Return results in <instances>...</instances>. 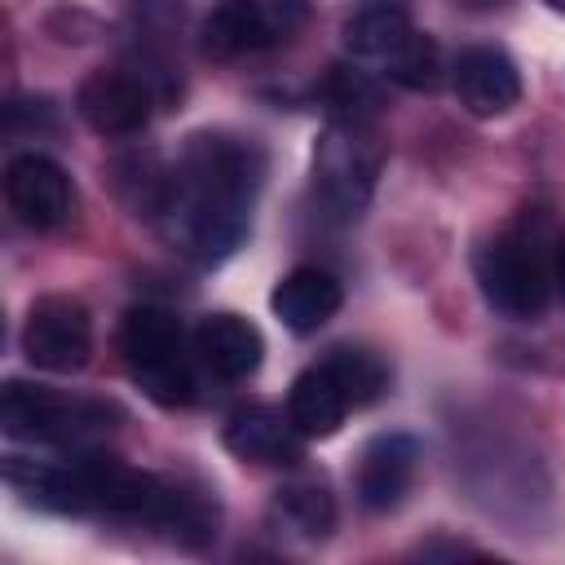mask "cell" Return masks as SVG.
<instances>
[{"instance_id":"6da1fadb","label":"cell","mask_w":565,"mask_h":565,"mask_svg":"<svg viewBox=\"0 0 565 565\" xmlns=\"http://www.w3.org/2000/svg\"><path fill=\"white\" fill-rule=\"evenodd\" d=\"M265 159L252 141L230 132H194L177 163L154 181L150 216L163 238L199 265L225 260L252 221Z\"/></svg>"},{"instance_id":"7a4b0ae2","label":"cell","mask_w":565,"mask_h":565,"mask_svg":"<svg viewBox=\"0 0 565 565\" xmlns=\"http://www.w3.org/2000/svg\"><path fill=\"white\" fill-rule=\"evenodd\" d=\"M477 282L490 309H499L503 318H539L556 282V265L547 260L543 234L530 225H516L490 238L477 252Z\"/></svg>"},{"instance_id":"3957f363","label":"cell","mask_w":565,"mask_h":565,"mask_svg":"<svg viewBox=\"0 0 565 565\" xmlns=\"http://www.w3.org/2000/svg\"><path fill=\"white\" fill-rule=\"evenodd\" d=\"M119 349H124L128 375L141 384L146 397H154L159 406H185L190 402V393H194L190 353H185L181 322L168 309H159V305L132 309L124 318Z\"/></svg>"},{"instance_id":"277c9868","label":"cell","mask_w":565,"mask_h":565,"mask_svg":"<svg viewBox=\"0 0 565 565\" xmlns=\"http://www.w3.org/2000/svg\"><path fill=\"white\" fill-rule=\"evenodd\" d=\"M384 146L366 119H335L313 150V185L335 216H358L371 203Z\"/></svg>"},{"instance_id":"5b68a950","label":"cell","mask_w":565,"mask_h":565,"mask_svg":"<svg viewBox=\"0 0 565 565\" xmlns=\"http://www.w3.org/2000/svg\"><path fill=\"white\" fill-rule=\"evenodd\" d=\"M0 419L9 437L26 441H49V446H71L84 450L102 428H110V411L84 397H62L53 388H31V384H4L0 397Z\"/></svg>"},{"instance_id":"8992f818","label":"cell","mask_w":565,"mask_h":565,"mask_svg":"<svg viewBox=\"0 0 565 565\" xmlns=\"http://www.w3.org/2000/svg\"><path fill=\"white\" fill-rule=\"evenodd\" d=\"M305 22V0H221L203 18V53L207 57H247L291 40Z\"/></svg>"},{"instance_id":"52a82bcc","label":"cell","mask_w":565,"mask_h":565,"mask_svg":"<svg viewBox=\"0 0 565 565\" xmlns=\"http://www.w3.org/2000/svg\"><path fill=\"white\" fill-rule=\"evenodd\" d=\"M93 349V322L88 309L71 296H44L31 305L26 327H22V353L31 366L53 371V375H71L88 362Z\"/></svg>"},{"instance_id":"ba28073f","label":"cell","mask_w":565,"mask_h":565,"mask_svg":"<svg viewBox=\"0 0 565 565\" xmlns=\"http://www.w3.org/2000/svg\"><path fill=\"white\" fill-rule=\"evenodd\" d=\"M4 199H9V212L31 230H57L75 212V185H71L66 168L35 150L9 159Z\"/></svg>"},{"instance_id":"9c48e42d","label":"cell","mask_w":565,"mask_h":565,"mask_svg":"<svg viewBox=\"0 0 565 565\" xmlns=\"http://www.w3.org/2000/svg\"><path fill=\"white\" fill-rule=\"evenodd\" d=\"M75 106L84 124L102 137H132L150 124V88L141 75L128 71H93L79 84Z\"/></svg>"},{"instance_id":"30bf717a","label":"cell","mask_w":565,"mask_h":565,"mask_svg":"<svg viewBox=\"0 0 565 565\" xmlns=\"http://www.w3.org/2000/svg\"><path fill=\"white\" fill-rule=\"evenodd\" d=\"M450 84H455V97L481 119L503 115L521 102V71L503 49H486V44L463 49L450 66Z\"/></svg>"},{"instance_id":"8fae6325","label":"cell","mask_w":565,"mask_h":565,"mask_svg":"<svg viewBox=\"0 0 565 565\" xmlns=\"http://www.w3.org/2000/svg\"><path fill=\"white\" fill-rule=\"evenodd\" d=\"M419 463V441L406 433H380L375 441H366L362 459H358V503L366 512H393L402 503V494L411 490Z\"/></svg>"},{"instance_id":"7c38bea8","label":"cell","mask_w":565,"mask_h":565,"mask_svg":"<svg viewBox=\"0 0 565 565\" xmlns=\"http://www.w3.org/2000/svg\"><path fill=\"white\" fill-rule=\"evenodd\" d=\"M340 300H344V291H340L335 274H327L318 265H296L269 296L282 327L296 331V335H313L318 327H327L335 318Z\"/></svg>"},{"instance_id":"4fadbf2b","label":"cell","mask_w":565,"mask_h":565,"mask_svg":"<svg viewBox=\"0 0 565 565\" xmlns=\"http://www.w3.org/2000/svg\"><path fill=\"white\" fill-rule=\"evenodd\" d=\"M194 349H199V362L216 380H247L260 366L265 340L238 313H207L199 322V331H194Z\"/></svg>"},{"instance_id":"5bb4252c","label":"cell","mask_w":565,"mask_h":565,"mask_svg":"<svg viewBox=\"0 0 565 565\" xmlns=\"http://www.w3.org/2000/svg\"><path fill=\"white\" fill-rule=\"evenodd\" d=\"M225 446L247 463H296L300 428L274 406H243L225 419Z\"/></svg>"},{"instance_id":"9a60e30c","label":"cell","mask_w":565,"mask_h":565,"mask_svg":"<svg viewBox=\"0 0 565 565\" xmlns=\"http://www.w3.org/2000/svg\"><path fill=\"white\" fill-rule=\"evenodd\" d=\"M415 40V22L402 4L393 0H375V4H362L358 13H349L344 22V49L358 57V62H371L380 71H388L402 49Z\"/></svg>"},{"instance_id":"2e32d148","label":"cell","mask_w":565,"mask_h":565,"mask_svg":"<svg viewBox=\"0 0 565 565\" xmlns=\"http://www.w3.org/2000/svg\"><path fill=\"white\" fill-rule=\"evenodd\" d=\"M349 406L353 402H349V393L340 388V380L331 375L327 362L300 371L296 384H291V393H287V415L300 428V437H331L344 424Z\"/></svg>"},{"instance_id":"e0dca14e","label":"cell","mask_w":565,"mask_h":565,"mask_svg":"<svg viewBox=\"0 0 565 565\" xmlns=\"http://www.w3.org/2000/svg\"><path fill=\"white\" fill-rule=\"evenodd\" d=\"M278 512L309 539H322L331 534L335 525V503H331V490L318 481V477H296L278 490Z\"/></svg>"},{"instance_id":"ac0fdd59","label":"cell","mask_w":565,"mask_h":565,"mask_svg":"<svg viewBox=\"0 0 565 565\" xmlns=\"http://www.w3.org/2000/svg\"><path fill=\"white\" fill-rule=\"evenodd\" d=\"M327 366H331V375L340 380V388L349 393V402H353V406L375 402V397L384 393V384H388V371H384V362H380L371 349L340 344V349H331Z\"/></svg>"},{"instance_id":"d6986e66","label":"cell","mask_w":565,"mask_h":565,"mask_svg":"<svg viewBox=\"0 0 565 565\" xmlns=\"http://www.w3.org/2000/svg\"><path fill=\"white\" fill-rule=\"evenodd\" d=\"M322 102L335 119H366L375 106V84L358 66H331V75L322 79Z\"/></svg>"},{"instance_id":"ffe728a7","label":"cell","mask_w":565,"mask_h":565,"mask_svg":"<svg viewBox=\"0 0 565 565\" xmlns=\"http://www.w3.org/2000/svg\"><path fill=\"white\" fill-rule=\"evenodd\" d=\"M441 49H437V40L433 35H424V31H415V40L402 49V57L384 71L393 84H402V88H415V93H428V88H437L441 84Z\"/></svg>"},{"instance_id":"44dd1931","label":"cell","mask_w":565,"mask_h":565,"mask_svg":"<svg viewBox=\"0 0 565 565\" xmlns=\"http://www.w3.org/2000/svg\"><path fill=\"white\" fill-rule=\"evenodd\" d=\"M556 287H561V300H565V234L556 243Z\"/></svg>"},{"instance_id":"7402d4cb","label":"cell","mask_w":565,"mask_h":565,"mask_svg":"<svg viewBox=\"0 0 565 565\" xmlns=\"http://www.w3.org/2000/svg\"><path fill=\"white\" fill-rule=\"evenodd\" d=\"M547 4H552V9H561V13H565V0H547Z\"/></svg>"}]
</instances>
